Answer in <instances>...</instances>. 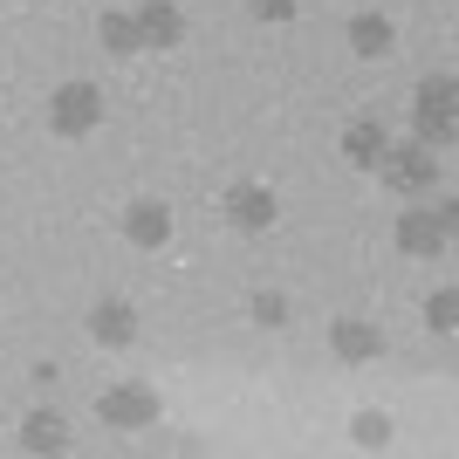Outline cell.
<instances>
[{
    "label": "cell",
    "mask_w": 459,
    "mask_h": 459,
    "mask_svg": "<svg viewBox=\"0 0 459 459\" xmlns=\"http://www.w3.org/2000/svg\"><path fill=\"white\" fill-rule=\"evenodd\" d=\"M254 21H295V0H247Z\"/></svg>",
    "instance_id": "18"
},
{
    "label": "cell",
    "mask_w": 459,
    "mask_h": 459,
    "mask_svg": "<svg viewBox=\"0 0 459 459\" xmlns=\"http://www.w3.org/2000/svg\"><path fill=\"white\" fill-rule=\"evenodd\" d=\"M453 316H459V295H453V288H439V295L425 302V323H432V329H453Z\"/></svg>",
    "instance_id": "17"
},
{
    "label": "cell",
    "mask_w": 459,
    "mask_h": 459,
    "mask_svg": "<svg viewBox=\"0 0 459 459\" xmlns=\"http://www.w3.org/2000/svg\"><path fill=\"white\" fill-rule=\"evenodd\" d=\"M398 247L404 254H446L453 247V206H419V212H404L398 220Z\"/></svg>",
    "instance_id": "4"
},
{
    "label": "cell",
    "mask_w": 459,
    "mask_h": 459,
    "mask_svg": "<svg viewBox=\"0 0 459 459\" xmlns=\"http://www.w3.org/2000/svg\"><path fill=\"white\" fill-rule=\"evenodd\" d=\"M384 144H391V137H384V124H377V117H357V124L343 131V158H350V165H364V172L384 158Z\"/></svg>",
    "instance_id": "11"
},
{
    "label": "cell",
    "mask_w": 459,
    "mask_h": 459,
    "mask_svg": "<svg viewBox=\"0 0 459 459\" xmlns=\"http://www.w3.org/2000/svg\"><path fill=\"white\" fill-rule=\"evenodd\" d=\"M370 172H377L391 192H404V199H425V192H432V152H425V144H404V152L384 144V158Z\"/></svg>",
    "instance_id": "3"
},
{
    "label": "cell",
    "mask_w": 459,
    "mask_h": 459,
    "mask_svg": "<svg viewBox=\"0 0 459 459\" xmlns=\"http://www.w3.org/2000/svg\"><path fill=\"white\" fill-rule=\"evenodd\" d=\"M21 446H28V453H62V446H69V425H62L56 411H28V425H21Z\"/></svg>",
    "instance_id": "13"
},
{
    "label": "cell",
    "mask_w": 459,
    "mask_h": 459,
    "mask_svg": "<svg viewBox=\"0 0 459 459\" xmlns=\"http://www.w3.org/2000/svg\"><path fill=\"white\" fill-rule=\"evenodd\" d=\"M329 343H336V357L343 364H370L384 350V336H377V323H357V316H343V323L329 329Z\"/></svg>",
    "instance_id": "9"
},
{
    "label": "cell",
    "mask_w": 459,
    "mask_h": 459,
    "mask_svg": "<svg viewBox=\"0 0 459 459\" xmlns=\"http://www.w3.org/2000/svg\"><path fill=\"white\" fill-rule=\"evenodd\" d=\"M96 419L117 425V432H144V425H158V391H144V384H110V391L96 398Z\"/></svg>",
    "instance_id": "2"
},
{
    "label": "cell",
    "mask_w": 459,
    "mask_h": 459,
    "mask_svg": "<svg viewBox=\"0 0 459 459\" xmlns=\"http://www.w3.org/2000/svg\"><path fill=\"white\" fill-rule=\"evenodd\" d=\"M411 124H419V144H446L453 137V82H419V103H411Z\"/></svg>",
    "instance_id": "5"
},
{
    "label": "cell",
    "mask_w": 459,
    "mask_h": 459,
    "mask_svg": "<svg viewBox=\"0 0 459 459\" xmlns=\"http://www.w3.org/2000/svg\"><path fill=\"white\" fill-rule=\"evenodd\" d=\"M96 117H103V90H96V82H62L56 103H48V131L82 137V131H96Z\"/></svg>",
    "instance_id": "1"
},
{
    "label": "cell",
    "mask_w": 459,
    "mask_h": 459,
    "mask_svg": "<svg viewBox=\"0 0 459 459\" xmlns=\"http://www.w3.org/2000/svg\"><path fill=\"white\" fill-rule=\"evenodd\" d=\"M96 35H103V48H110V56H137V48H144V41H137V14H103V28H96Z\"/></svg>",
    "instance_id": "14"
},
{
    "label": "cell",
    "mask_w": 459,
    "mask_h": 459,
    "mask_svg": "<svg viewBox=\"0 0 459 459\" xmlns=\"http://www.w3.org/2000/svg\"><path fill=\"white\" fill-rule=\"evenodd\" d=\"M391 432H398L391 411H357V419H350V439L357 446H391Z\"/></svg>",
    "instance_id": "15"
},
{
    "label": "cell",
    "mask_w": 459,
    "mask_h": 459,
    "mask_svg": "<svg viewBox=\"0 0 459 459\" xmlns=\"http://www.w3.org/2000/svg\"><path fill=\"white\" fill-rule=\"evenodd\" d=\"M137 41L144 48H178L186 41V14H178L172 0H144L137 7Z\"/></svg>",
    "instance_id": "7"
},
{
    "label": "cell",
    "mask_w": 459,
    "mask_h": 459,
    "mask_svg": "<svg viewBox=\"0 0 459 459\" xmlns=\"http://www.w3.org/2000/svg\"><path fill=\"white\" fill-rule=\"evenodd\" d=\"M254 323H261V329H281V323H288V295L261 288V295H254Z\"/></svg>",
    "instance_id": "16"
},
{
    "label": "cell",
    "mask_w": 459,
    "mask_h": 459,
    "mask_svg": "<svg viewBox=\"0 0 459 459\" xmlns=\"http://www.w3.org/2000/svg\"><path fill=\"white\" fill-rule=\"evenodd\" d=\"M124 233H131V247H165V240H172V212L158 206V199H137V206L124 212Z\"/></svg>",
    "instance_id": "8"
},
{
    "label": "cell",
    "mask_w": 459,
    "mask_h": 459,
    "mask_svg": "<svg viewBox=\"0 0 459 459\" xmlns=\"http://www.w3.org/2000/svg\"><path fill=\"white\" fill-rule=\"evenodd\" d=\"M90 336H96V343H110V350H124V343L137 336V308H131V302H96Z\"/></svg>",
    "instance_id": "10"
},
{
    "label": "cell",
    "mask_w": 459,
    "mask_h": 459,
    "mask_svg": "<svg viewBox=\"0 0 459 459\" xmlns=\"http://www.w3.org/2000/svg\"><path fill=\"white\" fill-rule=\"evenodd\" d=\"M350 48H357V56H391V48H398V28L384 14H350Z\"/></svg>",
    "instance_id": "12"
},
{
    "label": "cell",
    "mask_w": 459,
    "mask_h": 459,
    "mask_svg": "<svg viewBox=\"0 0 459 459\" xmlns=\"http://www.w3.org/2000/svg\"><path fill=\"white\" fill-rule=\"evenodd\" d=\"M227 220H233L240 233H268V227H274V192L254 186V178L227 186Z\"/></svg>",
    "instance_id": "6"
}]
</instances>
